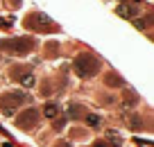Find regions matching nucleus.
Masks as SVG:
<instances>
[{"mask_svg": "<svg viewBox=\"0 0 154 147\" xmlns=\"http://www.w3.org/2000/svg\"><path fill=\"white\" fill-rule=\"evenodd\" d=\"M36 47V41L32 36H16V38H2L0 41V50L9 52L11 57H23V54L32 52Z\"/></svg>", "mask_w": 154, "mask_h": 147, "instance_id": "obj_1", "label": "nucleus"}, {"mask_svg": "<svg viewBox=\"0 0 154 147\" xmlns=\"http://www.w3.org/2000/svg\"><path fill=\"white\" fill-rule=\"evenodd\" d=\"M72 68L82 79H91V77H95L100 72V59L93 57L91 52H79L75 57V61H72Z\"/></svg>", "mask_w": 154, "mask_h": 147, "instance_id": "obj_2", "label": "nucleus"}, {"mask_svg": "<svg viewBox=\"0 0 154 147\" xmlns=\"http://www.w3.org/2000/svg\"><path fill=\"white\" fill-rule=\"evenodd\" d=\"M29 95L25 90H7V93L0 95V113L2 115H14V111L18 106L27 104Z\"/></svg>", "mask_w": 154, "mask_h": 147, "instance_id": "obj_3", "label": "nucleus"}, {"mask_svg": "<svg viewBox=\"0 0 154 147\" xmlns=\"http://www.w3.org/2000/svg\"><path fill=\"white\" fill-rule=\"evenodd\" d=\"M23 25L25 27H29V29H34V32H45V29H57L52 23H50V18L48 16H43V14H29L27 18L23 20Z\"/></svg>", "mask_w": 154, "mask_h": 147, "instance_id": "obj_4", "label": "nucleus"}, {"mask_svg": "<svg viewBox=\"0 0 154 147\" xmlns=\"http://www.w3.org/2000/svg\"><path fill=\"white\" fill-rule=\"evenodd\" d=\"M36 124H38V109H32V106L16 118V127L23 129V131H29V129H34Z\"/></svg>", "mask_w": 154, "mask_h": 147, "instance_id": "obj_5", "label": "nucleus"}, {"mask_svg": "<svg viewBox=\"0 0 154 147\" xmlns=\"http://www.w3.org/2000/svg\"><path fill=\"white\" fill-rule=\"evenodd\" d=\"M9 77H11V79H18L23 86H34L32 70H29L27 66H11L9 68Z\"/></svg>", "mask_w": 154, "mask_h": 147, "instance_id": "obj_6", "label": "nucleus"}, {"mask_svg": "<svg viewBox=\"0 0 154 147\" xmlns=\"http://www.w3.org/2000/svg\"><path fill=\"white\" fill-rule=\"evenodd\" d=\"M104 84L109 86V88H118V86H122L125 81H122V77L118 75V72H113V70H109L104 75Z\"/></svg>", "mask_w": 154, "mask_h": 147, "instance_id": "obj_7", "label": "nucleus"}, {"mask_svg": "<svg viewBox=\"0 0 154 147\" xmlns=\"http://www.w3.org/2000/svg\"><path fill=\"white\" fill-rule=\"evenodd\" d=\"M136 102H138V95L131 88H127L125 93H122V106H125V109H131V106H136Z\"/></svg>", "mask_w": 154, "mask_h": 147, "instance_id": "obj_8", "label": "nucleus"}, {"mask_svg": "<svg viewBox=\"0 0 154 147\" xmlns=\"http://www.w3.org/2000/svg\"><path fill=\"white\" fill-rule=\"evenodd\" d=\"M95 100H97V104H102V106H113V104H116V95L102 93V95H97Z\"/></svg>", "mask_w": 154, "mask_h": 147, "instance_id": "obj_9", "label": "nucleus"}, {"mask_svg": "<svg viewBox=\"0 0 154 147\" xmlns=\"http://www.w3.org/2000/svg\"><path fill=\"white\" fill-rule=\"evenodd\" d=\"M43 115H45V118H57V115H59V106L52 104V102H50V104H45V106H43Z\"/></svg>", "mask_w": 154, "mask_h": 147, "instance_id": "obj_10", "label": "nucleus"}, {"mask_svg": "<svg viewBox=\"0 0 154 147\" xmlns=\"http://www.w3.org/2000/svg\"><path fill=\"white\" fill-rule=\"evenodd\" d=\"M106 138H109V140H111V142H109L111 147H120V145H122V138L118 136V133H116V131H109V133H106Z\"/></svg>", "mask_w": 154, "mask_h": 147, "instance_id": "obj_11", "label": "nucleus"}, {"mask_svg": "<svg viewBox=\"0 0 154 147\" xmlns=\"http://www.w3.org/2000/svg\"><path fill=\"white\" fill-rule=\"evenodd\" d=\"M84 106H79V104H70V115L72 118H79V115H84Z\"/></svg>", "mask_w": 154, "mask_h": 147, "instance_id": "obj_12", "label": "nucleus"}, {"mask_svg": "<svg viewBox=\"0 0 154 147\" xmlns=\"http://www.w3.org/2000/svg\"><path fill=\"white\" fill-rule=\"evenodd\" d=\"M41 95H43V97H50V95H52V84H50V81H43V84H41Z\"/></svg>", "mask_w": 154, "mask_h": 147, "instance_id": "obj_13", "label": "nucleus"}, {"mask_svg": "<svg viewBox=\"0 0 154 147\" xmlns=\"http://www.w3.org/2000/svg\"><path fill=\"white\" fill-rule=\"evenodd\" d=\"M86 124L88 127H100V118L93 115V113H86Z\"/></svg>", "mask_w": 154, "mask_h": 147, "instance_id": "obj_14", "label": "nucleus"}, {"mask_svg": "<svg viewBox=\"0 0 154 147\" xmlns=\"http://www.w3.org/2000/svg\"><path fill=\"white\" fill-rule=\"evenodd\" d=\"M118 14L125 16V18H131V16H134V14H131V9H129L127 5H120V7H118Z\"/></svg>", "mask_w": 154, "mask_h": 147, "instance_id": "obj_15", "label": "nucleus"}, {"mask_svg": "<svg viewBox=\"0 0 154 147\" xmlns=\"http://www.w3.org/2000/svg\"><path fill=\"white\" fill-rule=\"evenodd\" d=\"M149 20H152V18H149V16H147V18L134 20V25H136V27H140V29H145V27H147V25H149Z\"/></svg>", "mask_w": 154, "mask_h": 147, "instance_id": "obj_16", "label": "nucleus"}, {"mask_svg": "<svg viewBox=\"0 0 154 147\" xmlns=\"http://www.w3.org/2000/svg\"><path fill=\"white\" fill-rule=\"evenodd\" d=\"M129 124H131V129H140V127H143V122H140L138 115H134V118L129 120Z\"/></svg>", "mask_w": 154, "mask_h": 147, "instance_id": "obj_17", "label": "nucleus"}, {"mask_svg": "<svg viewBox=\"0 0 154 147\" xmlns=\"http://www.w3.org/2000/svg\"><path fill=\"white\" fill-rule=\"evenodd\" d=\"M93 147H111V145L106 140H95V142H93Z\"/></svg>", "mask_w": 154, "mask_h": 147, "instance_id": "obj_18", "label": "nucleus"}, {"mask_svg": "<svg viewBox=\"0 0 154 147\" xmlns=\"http://www.w3.org/2000/svg\"><path fill=\"white\" fill-rule=\"evenodd\" d=\"M54 147H70V145H68V142H63V140H59V142H57Z\"/></svg>", "mask_w": 154, "mask_h": 147, "instance_id": "obj_19", "label": "nucleus"}, {"mask_svg": "<svg viewBox=\"0 0 154 147\" xmlns=\"http://www.w3.org/2000/svg\"><path fill=\"white\" fill-rule=\"evenodd\" d=\"M0 147H14V145H11V142H2Z\"/></svg>", "mask_w": 154, "mask_h": 147, "instance_id": "obj_20", "label": "nucleus"}, {"mask_svg": "<svg viewBox=\"0 0 154 147\" xmlns=\"http://www.w3.org/2000/svg\"><path fill=\"white\" fill-rule=\"evenodd\" d=\"M138 2H140V0H138Z\"/></svg>", "mask_w": 154, "mask_h": 147, "instance_id": "obj_21", "label": "nucleus"}]
</instances>
